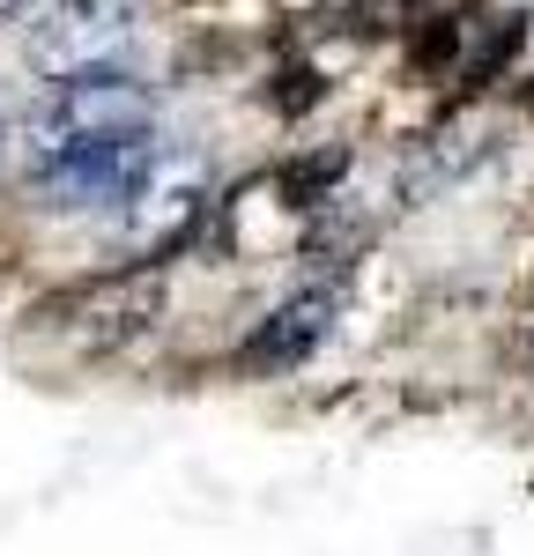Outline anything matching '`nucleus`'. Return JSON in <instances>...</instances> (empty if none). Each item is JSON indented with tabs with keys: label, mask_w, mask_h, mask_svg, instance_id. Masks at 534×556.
Returning <instances> with one entry per match:
<instances>
[{
	"label": "nucleus",
	"mask_w": 534,
	"mask_h": 556,
	"mask_svg": "<svg viewBox=\"0 0 534 556\" xmlns=\"http://www.w3.org/2000/svg\"><path fill=\"white\" fill-rule=\"evenodd\" d=\"M490 156V134H431L423 149H416V164H408V193H445V186H460V178L475 172Z\"/></svg>",
	"instance_id": "0eeeda50"
},
{
	"label": "nucleus",
	"mask_w": 534,
	"mask_h": 556,
	"mask_svg": "<svg viewBox=\"0 0 534 556\" xmlns=\"http://www.w3.org/2000/svg\"><path fill=\"white\" fill-rule=\"evenodd\" d=\"M134 38L127 0H52L30 30V67L44 83H75V75H104Z\"/></svg>",
	"instance_id": "7ed1b4c3"
},
{
	"label": "nucleus",
	"mask_w": 534,
	"mask_h": 556,
	"mask_svg": "<svg viewBox=\"0 0 534 556\" xmlns=\"http://www.w3.org/2000/svg\"><path fill=\"white\" fill-rule=\"evenodd\" d=\"M334 312H342V298H334L327 282H312V290H297V298H282L260 327H253V342L238 349V364H245V371H297L312 349L334 334Z\"/></svg>",
	"instance_id": "423d86ee"
},
{
	"label": "nucleus",
	"mask_w": 534,
	"mask_h": 556,
	"mask_svg": "<svg viewBox=\"0 0 534 556\" xmlns=\"http://www.w3.org/2000/svg\"><path fill=\"white\" fill-rule=\"evenodd\" d=\"M201 208H208L201 164H193V156H164V164L149 172V186H141L119 215H127V238L141 253H164V245H178V238L201 223Z\"/></svg>",
	"instance_id": "39448f33"
},
{
	"label": "nucleus",
	"mask_w": 534,
	"mask_h": 556,
	"mask_svg": "<svg viewBox=\"0 0 534 556\" xmlns=\"http://www.w3.org/2000/svg\"><path fill=\"white\" fill-rule=\"evenodd\" d=\"M0 149H8V112H0Z\"/></svg>",
	"instance_id": "1a4fd4ad"
},
{
	"label": "nucleus",
	"mask_w": 534,
	"mask_h": 556,
	"mask_svg": "<svg viewBox=\"0 0 534 556\" xmlns=\"http://www.w3.org/2000/svg\"><path fill=\"white\" fill-rule=\"evenodd\" d=\"M164 164V141L156 134H112V141H82V149H60L30 164L52 208H127L134 193L149 186V172Z\"/></svg>",
	"instance_id": "f03ea898"
},
{
	"label": "nucleus",
	"mask_w": 534,
	"mask_h": 556,
	"mask_svg": "<svg viewBox=\"0 0 534 556\" xmlns=\"http://www.w3.org/2000/svg\"><path fill=\"white\" fill-rule=\"evenodd\" d=\"M164 298H171L164 267H127V275H112V282H97L89 298L67 304V319H75V334H82L89 349H119V342L149 334V327L164 319Z\"/></svg>",
	"instance_id": "20e7f679"
},
{
	"label": "nucleus",
	"mask_w": 534,
	"mask_h": 556,
	"mask_svg": "<svg viewBox=\"0 0 534 556\" xmlns=\"http://www.w3.org/2000/svg\"><path fill=\"white\" fill-rule=\"evenodd\" d=\"M0 8H8V0H0Z\"/></svg>",
	"instance_id": "9d476101"
},
{
	"label": "nucleus",
	"mask_w": 534,
	"mask_h": 556,
	"mask_svg": "<svg viewBox=\"0 0 534 556\" xmlns=\"http://www.w3.org/2000/svg\"><path fill=\"white\" fill-rule=\"evenodd\" d=\"M423 8H438V0H364V15L386 30V23H423Z\"/></svg>",
	"instance_id": "6e6552de"
},
{
	"label": "nucleus",
	"mask_w": 534,
	"mask_h": 556,
	"mask_svg": "<svg viewBox=\"0 0 534 556\" xmlns=\"http://www.w3.org/2000/svg\"><path fill=\"white\" fill-rule=\"evenodd\" d=\"M149 119H156V97L134 75H119V67L75 75V83L52 89L44 112L30 119V164L60 156V149H82V141H112V134H149Z\"/></svg>",
	"instance_id": "f257e3e1"
}]
</instances>
